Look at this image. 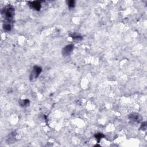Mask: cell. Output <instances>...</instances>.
<instances>
[{
    "label": "cell",
    "mask_w": 147,
    "mask_h": 147,
    "mask_svg": "<svg viewBox=\"0 0 147 147\" xmlns=\"http://www.w3.org/2000/svg\"><path fill=\"white\" fill-rule=\"evenodd\" d=\"M14 9L12 6L8 5L5 7L2 11V15L7 20V21H11L14 17Z\"/></svg>",
    "instance_id": "obj_1"
},
{
    "label": "cell",
    "mask_w": 147,
    "mask_h": 147,
    "mask_svg": "<svg viewBox=\"0 0 147 147\" xmlns=\"http://www.w3.org/2000/svg\"><path fill=\"white\" fill-rule=\"evenodd\" d=\"M41 71H42V68H41L40 67L37 66H35L34 67H33V71H32L31 74V75H30V79L32 80L33 79L37 78Z\"/></svg>",
    "instance_id": "obj_2"
},
{
    "label": "cell",
    "mask_w": 147,
    "mask_h": 147,
    "mask_svg": "<svg viewBox=\"0 0 147 147\" xmlns=\"http://www.w3.org/2000/svg\"><path fill=\"white\" fill-rule=\"evenodd\" d=\"M74 45L73 44H68L67 45L66 47H64L62 49V55L64 56H67L70 55V53L72 52L73 50L74 49Z\"/></svg>",
    "instance_id": "obj_3"
},
{
    "label": "cell",
    "mask_w": 147,
    "mask_h": 147,
    "mask_svg": "<svg viewBox=\"0 0 147 147\" xmlns=\"http://www.w3.org/2000/svg\"><path fill=\"white\" fill-rule=\"evenodd\" d=\"M29 5L30 7L35 11H40L41 9V4L39 1H33V2H29Z\"/></svg>",
    "instance_id": "obj_4"
},
{
    "label": "cell",
    "mask_w": 147,
    "mask_h": 147,
    "mask_svg": "<svg viewBox=\"0 0 147 147\" xmlns=\"http://www.w3.org/2000/svg\"><path fill=\"white\" fill-rule=\"evenodd\" d=\"M129 118L131 120H133V121L136 122H140L141 120V117L140 116V115L136 114V113H133V114L130 115Z\"/></svg>",
    "instance_id": "obj_5"
},
{
    "label": "cell",
    "mask_w": 147,
    "mask_h": 147,
    "mask_svg": "<svg viewBox=\"0 0 147 147\" xmlns=\"http://www.w3.org/2000/svg\"><path fill=\"white\" fill-rule=\"evenodd\" d=\"M3 28H4V29L5 31L6 32L11 31L12 29V28L11 21H7L6 23H4V25H3Z\"/></svg>",
    "instance_id": "obj_6"
},
{
    "label": "cell",
    "mask_w": 147,
    "mask_h": 147,
    "mask_svg": "<svg viewBox=\"0 0 147 147\" xmlns=\"http://www.w3.org/2000/svg\"><path fill=\"white\" fill-rule=\"evenodd\" d=\"M20 105L23 107H26L28 106V105H29V101L28 99H24L20 101Z\"/></svg>",
    "instance_id": "obj_7"
},
{
    "label": "cell",
    "mask_w": 147,
    "mask_h": 147,
    "mask_svg": "<svg viewBox=\"0 0 147 147\" xmlns=\"http://www.w3.org/2000/svg\"><path fill=\"white\" fill-rule=\"evenodd\" d=\"M67 4L68 7L70 8H73L75 6V1H67Z\"/></svg>",
    "instance_id": "obj_8"
},
{
    "label": "cell",
    "mask_w": 147,
    "mask_h": 147,
    "mask_svg": "<svg viewBox=\"0 0 147 147\" xmlns=\"http://www.w3.org/2000/svg\"><path fill=\"white\" fill-rule=\"evenodd\" d=\"M95 137H96V139H97L98 140V142H99V140H101L103 137H104V135L102 134V133H98V134H97L96 136H95Z\"/></svg>",
    "instance_id": "obj_9"
},
{
    "label": "cell",
    "mask_w": 147,
    "mask_h": 147,
    "mask_svg": "<svg viewBox=\"0 0 147 147\" xmlns=\"http://www.w3.org/2000/svg\"><path fill=\"white\" fill-rule=\"evenodd\" d=\"M72 37H73L74 39H76V40H79V39H82L81 37L79 36H73Z\"/></svg>",
    "instance_id": "obj_10"
}]
</instances>
